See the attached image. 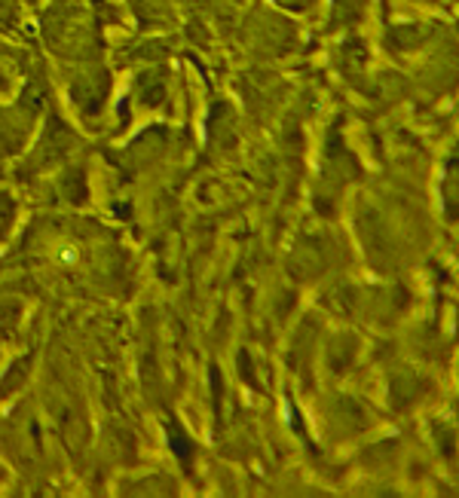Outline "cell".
I'll list each match as a JSON object with an SVG mask.
<instances>
[{
	"instance_id": "obj_1",
	"label": "cell",
	"mask_w": 459,
	"mask_h": 498,
	"mask_svg": "<svg viewBox=\"0 0 459 498\" xmlns=\"http://www.w3.org/2000/svg\"><path fill=\"white\" fill-rule=\"evenodd\" d=\"M282 416H285V422H288L291 428H294V416H291V400H285V403H282Z\"/></svg>"
}]
</instances>
